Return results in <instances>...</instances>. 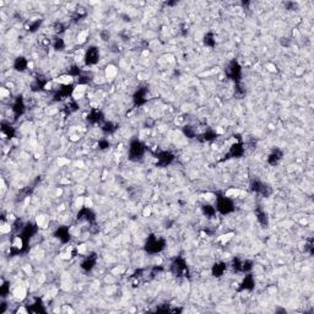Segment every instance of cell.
Instances as JSON below:
<instances>
[{
  "instance_id": "cell-1",
  "label": "cell",
  "mask_w": 314,
  "mask_h": 314,
  "mask_svg": "<svg viewBox=\"0 0 314 314\" xmlns=\"http://www.w3.org/2000/svg\"><path fill=\"white\" fill-rule=\"evenodd\" d=\"M85 59H86L87 64H95L98 59V50L96 48H90L87 50V53H86Z\"/></svg>"
},
{
  "instance_id": "cell-2",
  "label": "cell",
  "mask_w": 314,
  "mask_h": 314,
  "mask_svg": "<svg viewBox=\"0 0 314 314\" xmlns=\"http://www.w3.org/2000/svg\"><path fill=\"white\" fill-rule=\"evenodd\" d=\"M27 66V61L25 60L23 58H17L16 59V63H15V68L17 70H25V68Z\"/></svg>"
},
{
  "instance_id": "cell-3",
  "label": "cell",
  "mask_w": 314,
  "mask_h": 314,
  "mask_svg": "<svg viewBox=\"0 0 314 314\" xmlns=\"http://www.w3.org/2000/svg\"><path fill=\"white\" fill-rule=\"evenodd\" d=\"M14 296H15L16 298H20V299L25 298V297H26V291H25V288L20 287V288H17V290H15V292H14Z\"/></svg>"
}]
</instances>
